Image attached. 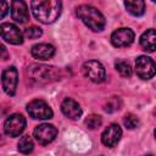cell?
Instances as JSON below:
<instances>
[{
    "mask_svg": "<svg viewBox=\"0 0 156 156\" xmlns=\"http://www.w3.org/2000/svg\"><path fill=\"white\" fill-rule=\"evenodd\" d=\"M116 71L122 76V77H130L132 76V67L129 65V62L124 61V60H117L115 63Z\"/></svg>",
    "mask_w": 156,
    "mask_h": 156,
    "instance_id": "19",
    "label": "cell"
},
{
    "mask_svg": "<svg viewBox=\"0 0 156 156\" xmlns=\"http://www.w3.org/2000/svg\"><path fill=\"white\" fill-rule=\"evenodd\" d=\"M119 106H121V100H119L118 98L113 96V98H111V99L105 104L104 110H105L106 112H115V111H117V110L119 108Z\"/></svg>",
    "mask_w": 156,
    "mask_h": 156,
    "instance_id": "21",
    "label": "cell"
},
{
    "mask_svg": "<svg viewBox=\"0 0 156 156\" xmlns=\"http://www.w3.org/2000/svg\"><path fill=\"white\" fill-rule=\"evenodd\" d=\"M135 73L141 79H150L156 73V63L147 56H139L135 60Z\"/></svg>",
    "mask_w": 156,
    "mask_h": 156,
    "instance_id": "6",
    "label": "cell"
},
{
    "mask_svg": "<svg viewBox=\"0 0 156 156\" xmlns=\"http://www.w3.org/2000/svg\"><path fill=\"white\" fill-rule=\"evenodd\" d=\"M61 1L57 0H39L30 2L33 16L44 24L52 23L58 18L61 13Z\"/></svg>",
    "mask_w": 156,
    "mask_h": 156,
    "instance_id": "1",
    "label": "cell"
},
{
    "mask_svg": "<svg viewBox=\"0 0 156 156\" xmlns=\"http://www.w3.org/2000/svg\"><path fill=\"white\" fill-rule=\"evenodd\" d=\"M126 9L128 10L129 13H132L133 16H141L145 12V2L141 0H136V1H126L124 2Z\"/></svg>",
    "mask_w": 156,
    "mask_h": 156,
    "instance_id": "17",
    "label": "cell"
},
{
    "mask_svg": "<svg viewBox=\"0 0 156 156\" xmlns=\"http://www.w3.org/2000/svg\"><path fill=\"white\" fill-rule=\"evenodd\" d=\"M77 16L83 21L85 26H88L94 32H100L105 27V17L102 13L91 5H79L76 9Z\"/></svg>",
    "mask_w": 156,
    "mask_h": 156,
    "instance_id": "2",
    "label": "cell"
},
{
    "mask_svg": "<svg viewBox=\"0 0 156 156\" xmlns=\"http://www.w3.org/2000/svg\"><path fill=\"white\" fill-rule=\"evenodd\" d=\"M27 111L32 118L35 119H49L52 118V110L43 100H33L27 105Z\"/></svg>",
    "mask_w": 156,
    "mask_h": 156,
    "instance_id": "7",
    "label": "cell"
},
{
    "mask_svg": "<svg viewBox=\"0 0 156 156\" xmlns=\"http://www.w3.org/2000/svg\"><path fill=\"white\" fill-rule=\"evenodd\" d=\"M134 40V33L129 28H118L111 35V43L116 48L128 46Z\"/></svg>",
    "mask_w": 156,
    "mask_h": 156,
    "instance_id": "11",
    "label": "cell"
},
{
    "mask_svg": "<svg viewBox=\"0 0 156 156\" xmlns=\"http://www.w3.org/2000/svg\"><path fill=\"white\" fill-rule=\"evenodd\" d=\"M121 136H122L121 127L118 124H116V123H112L101 134V141H102L104 145H106L108 147H113L119 141Z\"/></svg>",
    "mask_w": 156,
    "mask_h": 156,
    "instance_id": "12",
    "label": "cell"
},
{
    "mask_svg": "<svg viewBox=\"0 0 156 156\" xmlns=\"http://www.w3.org/2000/svg\"><path fill=\"white\" fill-rule=\"evenodd\" d=\"M33 147H34V144H33V140L29 135H23L20 141H18V151L24 154V155H28L33 151Z\"/></svg>",
    "mask_w": 156,
    "mask_h": 156,
    "instance_id": "18",
    "label": "cell"
},
{
    "mask_svg": "<svg viewBox=\"0 0 156 156\" xmlns=\"http://www.w3.org/2000/svg\"><path fill=\"white\" fill-rule=\"evenodd\" d=\"M26 127V118L20 113L9 116L4 123V132L9 136H18Z\"/></svg>",
    "mask_w": 156,
    "mask_h": 156,
    "instance_id": "5",
    "label": "cell"
},
{
    "mask_svg": "<svg viewBox=\"0 0 156 156\" xmlns=\"http://www.w3.org/2000/svg\"><path fill=\"white\" fill-rule=\"evenodd\" d=\"M0 33L1 38L13 45H20L23 43V34L20 30V28L12 23H2L0 26Z\"/></svg>",
    "mask_w": 156,
    "mask_h": 156,
    "instance_id": "9",
    "label": "cell"
},
{
    "mask_svg": "<svg viewBox=\"0 0 156 156\" xmlns=\"http://www.w3.org/2000/svg\"><path fill=\"white\" fill-rule=\"evenodd\" d=\"M11 16L18 23H26L28 21V7L24 1L15 0L11 2Z\"/></svg>",
    "mask_w": 156,
    "mask_h": 156,
    "instance_id": "13",
    "label": "cell"
},
{
    "mask_svg": "<svg viewBox=\"0 0 156 156\" xmlns=\"http://www.w3.org/2000/svg\"><path fill=\"white\" fill-rule=\"evenodd\" d=\"M43 34L41 29L39 27H35V26H30L28 28H26L24 30V35L29 39H35V38H39L40 35Z\"/></svg>",
    "mask_w": 156,
    "mask_h": 156,
    "instance_id": "23",
    "label": "cell"
},
{
    "mask_svg": "<svg viewBox=\"0 0 156 156\" xmlns=\"http://www.w3.org/2000/svg\"><path fill=\"white\" fill-rule=\"evenodd\" d=\"M61 111L62 113L71 118V119H78L82 116V108L78 105V102H76L72 99H65L61 104Z\"/></svg>",
    "mask_w": 156,
    "mask_h": 156,
    "instance_id": "15",
    "label": "cell"
},
{
    "mask_svg": "<svg viewBox=\"0 0 156 156\" xmlns=\"http://www.w3.org/2000/svg\"><path fill=\"white\" fill-rule=\"evenodd\" d=\"M28 74L32 80L35 83H48L51 80L57 79V69L52 66H45V65H32L28 67Z\"/></svg>",
    "mask_w": 156,
    "mask_h": 156,
    "instance_id": "3",
    "label": "cell"
},
{
    "mask_svg": "<svg viewBox=\"0 0 156 156\" xmlns=\"http://www.w3.org/2000/svg\"><path fill=\"white\" fill-rule=\"evenodd\" d=\"M17 82H18V73H17V69L13 66L6 68L2 72V77H1L2 89L7 95L12 96L16 93Z\"/></svg>",
    "mask_w": 156,
    "mask_h": 156,
    "instance_id": "10",
    "label": "cell"
},
{
    "mask_svg": "<svg viewBox=\"0 0 156 156\" xmlns=\"http://www.w3.org/2000/svg\"><path fill=\"white\" fill-rule=\"evenodd\" d=\"M84 123H85V126L89 129H96V128H99L101 126L102 121H101V117L100 116H98V115H90V116H88L85 118Z\"/></svg>",
    "mask_w": 156,
    "mask_h": 156,
    "instance_id": "20",
    "label": "cell"
},
{
    "mask_svg": "<svg viewBox=\"0 0 156 156\" xmlns=\"http://www.w3.org/2000/svg\"><path fill=\"white\" fill-rule=\"evenodd\" d=\"M140 45L143 50L147 52H154L156 50V30L147 29L140 37Z\"/></svg>",
    "mask_w": 156,
    "mask_h": 156,
    "instance_id": "16",
    "label": "cell"
},
{
    "mask_svg": "<svg viewBox=\"0 0 156 156\" xmlns=\"http://www.w3.org/2000/svg\"><path fill=\"white\" fill-rule=\"evenodd\" d=\"M30 54L34 58L38 60H49L54 56L55 54V48L50 44L46 43H40V44H35L32 46Z\"/></svg>",
    "mask_w": 156,
    "mask_h": 156,
    "instance_id": "14",
    "label": "cell"
},
{
    "mask_svg": "<svg viewBox=\"0 0 156 156\" xmlns=\"http://www.w3.org/2000/svg\"><path fill=\"white\" fill-rule=\"evenodd\" d=\"M144 156H154V155H151V154H149V155H144Z\"/></svg>",
    "mask_w": 156,
    "mask_h": 156,
    "instance_id": "25",
    "label": "cell"
},
{
    "mask_svg": "<svg viewBox=\"0 0 156 156\" xmlns=\"http://www.w3.org/2000/svg\"><path fill=\"white\" fill-rule=\"evenodd\" d=\"M34 138L37 139V141L41 145H46L49 143H51L56 135H57V128L52 124L49 123H43L35 127L34 132H33Z\"/></svg>",
    "mask_w": 156,
    "mask_h": 156,
    "instance_id": "8",
    "label": "cell"
},
{
    "mask_svg": "<svg viewBox=\"0 0 156 156\" xmlns=\"http://www.w3.org/2000/svg\"><path fill=\"white\" fill-rule=\"evenodd\" d=\"M155 138H156V129H155Z\"/></svg>",
    "mask_w": 156,
    "mask_h": 156,
    "instance_id": "26",
    "label": "cell"
},
{
    "mask_svg": "<svg viewBox=\"0 0 156 156\" xmlns=\"http://www.w3.org/2000/svg\"><path fill=\"white\" fill-rule=\"evenodd\" d=\"M7 11H9V4L6 1H1L0 2V17L4 18L5 15L7 13Z\"/></svg>",
    "mask_w": 156,
    "mask_h": 156,
    "instance_id": "24",
    "label": "cell"
},
{
    "mask_svg": "<svg viewBox=\"0 0 156 156\" xmlns=\"http://www.w3.org/2000/svg\"><path fill=\"white\" fill-rule=\"evenodd\" d=\"M83 73L91 82H95V83H101L106 78V72H105L104 66L96 60H89L84 62Z\"/></svg>",
    "mask_w": 156,
    "mask_h": 156,
    "instance_id": "4",
    "label": "cell"
},
{
    "mask_svg": "<svg viewBox=\"0 0 156 156\" xmlns=\"http://www.w3.org/2000/svg\"><path fill=\"white\" fill-rule=\"evenodd\" d=\"M123 123H124V126H126L128 129H134V128L138 127V124H139V119H138L136 116H134V115H132V113H128V115L124 116V118H123Z\"/></svg>",
    "mask_w": 156,
    "mask_h": 156,
    "instance_id": "22",
    "label": "cell"
}]
</instances>
